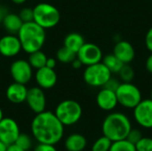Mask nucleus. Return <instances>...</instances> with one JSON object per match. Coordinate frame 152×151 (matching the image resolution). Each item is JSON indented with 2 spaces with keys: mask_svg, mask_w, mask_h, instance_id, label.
I'll list each match as a JSON object with an SVG mask.
<instances>
[{
  "mask_svg": "<svg viewBox=\"0 0 152 151\" xmlns=\"http://www.w3.org/2000/svg\"><path fill=\"white\" fill-rule=\"evenodd\" d=\"M31 133L39 143L55 145L59 143L64 134V125L54 112L43 111L36 114L31 122Z\"/></svg>",
  "mask_w": 152,
  "mask_h": 151,
  "instance_id": "obj_1",
  "label": "nucleus"
},
{
  "mask_svg": "<svg viewBox=\"0 0 152 151\" xmlns=\"http://www.w3.org/2000/svg\"><path fill=\"white\" fill-rule=\"evenodd\" d=\"M22 51L27 53L41 50L45 42V29L37 24L34 20L23 22L17 33Z\"/></svg>",
  "mask_w": 152,
  "mask_h": 151,
  "instance_id": "obj_2",
  "label": "nucleus"
},
{
  "mask_svg": "<svg viewBox=\"0 0 152 151\" xmlns=\"http://www.w3.org/2000/svg\"><path fill=\"white\" fill-rule=\"evenodd\" d=\"M132 129V124L129 117L121 112H112L103 120L102 130L104 136L112 142L125 140Z\"/></svg>",
  "mask_w": 152,
  "mask_h": 151,
  "instance_id": "obj_3",
  "label": "nucleus"
},
{
  "mask_svg": "<svg viewBox=\"0 0 152 151\" xmlns=\"http://www.w3.org/2000/svg\"><path fill=\"white\" fill-rule=\"evenodd\" d=\"M54 114L64 126H70L81 119L83 109L77 101L64 100L57 105Z\"/></svg>",
  "mask_w": 152,
  "mask_h": 151,
  "instance_id": "obj_4",
  "label": "nucleus"
},
{
  "mask_svg": "<svg viewBox=\"0 0 152 151\" xmlns=\"http://www.w3.org/2000/svg\"><path fill=\"white\" fill-rule=\"evenodd\" d=\"M34 21L45 29L55 27L61 19L59 10L48 3H39L33 8Z\"/></svg>",
  "mask_w": 152,
  "mask_h": 151,
  "instance_id": "obj_5",
  "label": "nucleus"
},
{
  "mask_svg": "<svg viewBox=\"0 0 152 151\" xmlns=\"http://www.w3.org/2000/svg\"><path fill=\"white\" fill-rule=\"evenodd\" d=\"M116 95L118 104L129 109H134L142 100L141 90L132 82H121L116 90Z\"/></svg>",
  "mask_w": 152,
  "mask_h": 151,
  "instance_id": "obj_6",
  "label": "nucleus"
},
{
  "mask_svg": "<svg viewBox=\"0 0 152 151\" xmlns=\"http://www.w3.org/2000/svg\"><path fill=\"white\" fill-rule=\"evenodd\" d=\"M111 77V72L102 61L86 66L83 73L84 81L92 87H103Z\"/></svg>",
  "mask_w": 152,
  "mask_h": 151,
  "instance_id": "obj_7",
  "label": "nucleus"
},
{
  "mask_svg": "<svg viewBox=\"0 0 152 151\" xmlns=\"http://www.w3.org/2000/svg\"><path fill=\"white\" fill-rule=\"evenodd\" d=\"M10 74L13 82L27 85L33 77V68L26 60H16L10 66Z\"/></svg>",
  "mask_w": 152,
  "mask_h": 151,
  "instance_id": "obj_8",
  "label": "nucleus"
},
{
  "mask_svg": "<svg viewBox=\"0 0 152 151\" xmlns=\"http://www.w3.org/2000/svg\"><path fill=\"white\" fill-rule=\"evenodd\" d=\"M77 58L85 66L101 62L103 58L102 49L95 44L85 43L77 53Z\"/></svg>",
  "mask_w": 152,
  "mask_h": 151,
  "instance_id": "obj_9",
  "label": "nucleus"
},
{
  "mask_svg": "<svg viewBox=\"0 0 152 151\" xmlns=\"http://www.w3.org/2000/svg\"><path fill=\"white\" fill-rule=\"evenodd\" d=\"M134 118L143 128H152V100H142L134 109Z\"/></svg>",
  "mask_w": 152,
  "mask_h": 151,
  "instance_id": "obj_10",
  "label": "nucleus"
},
{
  "mask_svg": "<svg viewBox=\"0 0 152 151\" xmlns=\"http://www.w3.org/2000/svg\"><path fill=\"white\" fill-rule=\"evenodd\" d=\"M20 127L17 122L11 117H3L0 121V141L5 145L13 144L20 135Z\"/></svg>",
  "mask_w": 152,
  "mask_h": 151,
  "instance_id": "obj_11",
  "label": "nucleus"
},
{
  "mask_svg": "<svg viewBox=\"0 0 152 151\" xmlns=\"http://www.w3.org/2000/svg\"><path fill=\"white\" fill-rule=\"evenodd\" d=\"M26 102L28 108L35 113L38 114L45 110L46 98L44 93V89L39 86H34L28 90Z\"/></svg>",
  "mask_w": 152,
  "mask_h": 151,
  "instance_id": "obj_12",
  "label": "nucleus"
},
{
  "mask_svg": "<svg viewBox=\"0 0 152 151\" xmlns=\"http://www.w3.org/2000/svg\"><path fill=\"white\" fill-rule=\"evenodd\" d=\"M21 50L20 39L15 34H8L0 38V54L4 57H14L18 55Z\"/></svg>",
  "mask_w": 152,
  "mask_h": 151,
  "instance_id": "obj_13",
  "label": "nucleus"
},
{
  "mask_svg": "<svg viewBox=\"0 0 152 151\" xmlns=\"http://www.w3.org/2000/svg\"><path fill=\"white\" fill-rule=\"evenodd\" d=\"M124 64H130L135 58V50L133 44L126 40H118L115 43L112 53Z\"/></svg>",
  "mask_w": 152,
  "mask_h": 151,
  "instance_id": "obj_14",
  "label": "nucleus"
},
{
  "mask_svg": "<svg viewBox=\"0 0 152 151\" xmlns=\"http://www.w3.org/2000/svg\"><path fill=\"white\" fill-rule=\"evenodd\" d=\"M96 104L104 111H112L118 105L116 92L102 87L96 95Z\"/></svg>",
  "mask_w": 152,
  "mask_h": 151,
  "instance_id": "obj_15",
  "label": "nucleus"
},
{
  "mask_svg": "<svg viewBox=\"0 0 152 151\" xmlns=\"http://www.w3.org/2000/svg\"><path fill=\"white\" fill-rule=\"evenodd\" d=\"M35 78L37 85L42 89L53 88L58 80L54 69H50L46 66L37 69Z\"/></svg>",
  "mask_w": 152,
  "mask_h": 151,
  "instance_id": "obj_16",
  "label": "nucleus"
},
{
  "mask_svg": "<svg viewBox=\"0 0 152 151\" xmlns=\"http://www.w3.org/2000/svg\"><path fill=\"white\" fill-rule=\"evenodd\" d=\"M28 88L26 85L13 82L11 84L5 92L7 100L13 104H20L26 101V97L28 93Z\"/></svg>",
  "mask_w": 152,
  "mask_h": 151,
  "instance_id": "obj_17",
  "label": "nucleus"
},
{
  "mask_svg": "<svg viewBox=\"0 0 152 151\" xmlns=\"http://www.w3.org/2000/svg\"><path fill=\"white\" fill-rule=\"evenodd\" d=\"M86 145V138L80 133H72L69 135L64 142L65 149L68 151H83Z\"/></svg>",
  "mask_w": 152,
  "mask_h": 151,
  "instance_id": "obj_18",
  "label": "nucleus"
},
{
  "mask_svg": "<svg viewBox=\"0 0 152 151\" xmlns=\"http://www.w3.org/2000/svg\"><path fill=\"white\" fill-rule=\"evenodd\" d=\"M2 23L6 31H8L10 34H17L23 24V21L20 18L19 14L9 12L5 13Z\"/></svg>",
  "mask_w": 152,
  "mask_h": 151,
  "instance_id": "obj_19",
  "label": "nucleus"
},
{
  "mask_svg": "<svg viewBox=\"0 0 152 151\" xmlns=\"http://www.w3.org/2000/svg\"><path fill=\"white\" fill-rule=\"evenodd\" d=\"M86 43L84 36L77 32H72L68 34L63 41V46L71 50L74 53H77L82 45Z\"/></svg>",
  "mask_w": 152,
  "mask_h": 151,
  "instance_id": "obj_20",
  "label": "nucleus"
},
{
  "mask_svg": "<svg viewBox=\"0 0 152 151\" xmlns=\"http://www.w3.org/2000/svg\"><path fill=\"white\" fill-rule=\"evenodd\" d=\"M102 62L109 69L112 75H118L122 66L124 65V63L119 59H118L113 53H110L103 56Z\"/></svg>",
  "mask_w": 152,
  "mask_h": 151,
  "instance_id": "obj_21",
  "label": "nucleus"
},
{
  "mask_svg": "<svg viewBox=\"0 0 152 151\" xmlns=\"http://www.w3.org/2000/svg\"><path fill=\"white\" fill-rule=\"evenodd\" d=\"M46 60H47V56L41 50L28 53V61L33 69H38L40 68L45 67L46 63Z\"/></svg>",
  "mask_w": 152,
  "mask_h": 151,
  "instance_id": "obj_22",
  "label": "nucleus"
},
{
  "mask_svg": "<svg viewBox=\"0 0 152 151\" xmlns=\"http://www.w3.org/2000/svg\"><path fill=\"white\" fill-rule=\"evenodd\" d=\"M77 58V53L65 46L61 47L56 53V59L61 63H71Z\"/></svg>",
  "mask_w": 152,
  "mask_h": 151,
  "instance_id": "obj_23",
  "label": "nucleus"
},
{
  "mask_svg": "<svg viewBox=\"0 0 152 151\" xmlns=\"http://www.w3.org/2000/svg\"><path fill=\"white\" fill-rule=\"evenodd\" d=\"M109 151H136V149L134 144L125 139L113 142Z\"/></svg>",
  "mask_w": 152,
  "mask_h": 151,
  "instance_id": "obj_24",
  "label": "nucleus"
},
{
  "mask_svg": "<svg viewBox=\"0 0 152 151\" xmlns=\"http://www.w3.org/2000/svg\"><path fill=\"white\" fill-rule=\"evenodd\" d=\"M134 69L130 64H124L118 75L121 82H132L134 78Z\"/></svg>",
  "mask_w": 152,
  "mask_h": 151,
  "instance_id": "obj_25",
  "label": "nucleus"
},
{
  "mask_svg": "<svg viewBox=\"0 0 152 151\" xmlns=\"http://www.w3.org/2000/svg\"><path fill=\"white\" fill-rule=\"evenodd\" d=\"M111 144L112 142L106 136L102 135L94 142L92 146V151H109Z\"/></svg>",
  "mask_w": 152,
  "mask_h": 151,
  "instance_id": "obj_26",
  "label": "nucleus"
},
{
  "mask_svg": "<svg viewBox=\"0 0 152 151\" xmlns=\"http://www.w3.org/2000/svg\"><path fill=\"white\" fill-rule=\"evenodd\" d=\"M14 143L20 148H21L22 150L27 151L30 150L32 147V139L28 134L20 133Z\"/></svg>",
  "mask_w": 152,
  "mask_h": 151,
  "instance_id": "obj_27",
  "label": "nucleus"
},
{
  "mask_svg": "<svg viewBox=\"0 0 152 151\" xmlns=\"http://www.w3.org/2000/svg\"><path fill=\"white\" fill-rule=\"evenodd\" d=\"M136 151H152V138L142 137L136 144Z\"/></svg>",
  "mask_w": 152,
  "mask_h": 151,
  "instance_id": "obj_28",
  "label": "nucleus"
},
{
  "mask_svg": "<svg viewBox=\"0 0 152 151\" xmlns=\"http://www.w3.org/2000/svg\"><path fill=\"white\" fill-rule=\"evenodd\" d=\"M19 16L23 22H29L34 20V12H33V8L29 7H25L20 10L19 12Z\"/></svg>",
  "mask_w": 152,
  "mask_h": 151,
  "instance_id": "obj_29",
  "label": "nucleus"
},
{
  "mask_svg": "<svg viewBox=\"0 0 152 151\" xmlns=\"http://www.w3.org/2000/svg\"><path fill=\"white\" fill-rule=\"evenodd\" d=\"M142 137L143 136H142V133H141L140 130H138V129H133L132 128L130 130V132L128 133L126 140H127L128 142H130L131 143H133V144L135 145Z\"/></svg>",
  "mask_w": 152,
  "mask_h": 151,
  "instance_id": "obj_30",
  "label": "nucleus"
},
{
  "mask_svg": "<svg viewBox=\"0 0 152 151\" xmlns=\"http://www.w3.org/2000/svg\"><path fill=\"white\" fill-rule=\"evenodd\" d=\"M120 83H121L120 80L117 79L116 77H111L107 81V83L104 85L103 87H104V88H107V89H110V90H111V91L116 92V90L118 89V85H120Z\"/></svg>",
  "mask_w": 152,
  "mask_h": 151,
  "instance_id": "obj_31",
  "label": "nucleus"
},
{
  "mask_svg": "<svg viewBox=\"0 0 152 151\" xmlns=\"http://www.w3.org/2000/svg\"><path fill=\"white\" fill-rule=\"evenodd\" d=\"M33 151H58L55 148V145L47 144V143H39L34 148Z\"/></svg>",
  "mask_w": 152,
  "mask_h": 151,
  "instance_id": "obj_32",
  "label": "nucleus"
},
{
  "mask_svg": "<svg viewBox=\"0 0 152 151\" xmlns=\"http://www.w3.org/2000/svg\"><path fill=\"white\" fill-rule=\"evenodd\" d=\"M145 45L150 53H152V27H151L145 36Z\"/></svg>",
  "mask_w": 152,
  "mask_h": 151,
  "instance_id": "obj_33",
  "label": "nucleus"
},
{
  "mask_svg": "<svg viewBox=\"0 0 152 151\" xmlns=\"http://www.w3.org/2000/svg\"><path fill=\"white\" fill-rule=\"evenodd\" d=\"M145 68L150 74H152V53H151V54L145 61Z\"/></svg>",
  "mask_w": 152,
  "mask_h": 151,
  "instance_id": "obj_34",
  "label": "nucleus"
},
{
  "mask_svg": "<svg viewBox=\"0 0 152 151\" xmlns=\"http://www.w3.org/2000/svg\"><path fill=\"white\" fill-rule=\"evenodd\" d=\"M56 64H57V59H55V58H48L47 57L46 63H45L46 67H48L50 69H54L56 67Z\"/></svg>",
  "mask_w": 152,
  "mask_h": 151,
  "instance_id": "obj_35",
  "label": "nucleus"
},
{
  "mask_svg": "<svg viewBox=\"0 0 152 151\" xmlns=\"http://www.w3.org/2000/svg\"><path fill=\"white\" fill-rule=\"evenodd\" d=\"M6 151H25L24 150H22L21 148H20L19 146H17L15 143L8 145L7 146V150Z\"/></svg>",
  "mask_w": 152,
  "mask_h": 151,
  "instance_id": "obj_36",
  "label": "nucleus"
},
{
  "mask_svg": "<svg viewBox=\"0 0 152 151\" xmlns=\"http://www.w3.org/2000/svg\"><path fill=\"white\" fill-rule=\"evenodd\" d=\"M71 66H72L75 69H80V68L83 66V64H82V62H81L77 58H76V59L71 62Z\"/></svg>",
  "mask_w": 152,
  "mask_h": 151,
  "instance_id": "obj_37",
  "label": "nucleus"
},
{
  "mask_svg": "<svg viewBox=\"0 0 152 151\" xmlns=\"http://www.w3.org/2000/svg\"><path fill=\"white\" fill-rule=\"evenodd\" d=\"M7 150V145H5L4 142L0 141V151H6Z\"/></svg>",
  "mask_w": 152,
  "mask_h": 151,
  "instance_id": "obj_38",
  "label": "nucleus"
},
{
  "mask_svg": "<svg viewBox=\"0 0 152 151\" xmlns=\"http://www.w3.org/2000/svg\"><path fill=\"white\" fill-rule=\"evenodd\" d=\"M4 15H5V12H4V9H3L2 7H0V21L3 20Z\"/></svg>",
  "mask_w": 152,
  "mask_h": 151,
  "instance_id": "obj_39",
  "label": "nucleus"
},
{
  "mask_svg": "<svg viewBox=\"0 0 152 151\" xmlns=\"http://www.w3.org/2000/svg\"><path fill=\"white\" fill-rule=\"evenodd\" d=\"M12 3H14V4H24L27 0H11Z\"/></svg>",
  "mask_w": 152,
  "mask_h": 151,
  "instance_id": "obj_40",
  "label": "nucleus"
},
{
  "mask_svg": "<svg viewBox=\"0 0 152 151\" xmlns=\"http://www.w3.org/2000/svg\"><path fill=\"white\" fill-rule=\"evenodd\" d=\"M3 117H4V113H3V110H2V109L0 108V121L3 119Z\"/></svg>",
  "mask_w": 152,
  "mask_h": 151,
  "instance_id": "obj_41",
  "label": "nucleus"
},
{
  "mask_svg": "<svg viewBox=\"0 0 152 151\" xmlns=\"http://www.w3.org/2000/svg\"><path fill=\"white\" fill-rule=\"evenodd\" d=\"M150 99H151L152 100V90H151V98Z\"/></svg>",
  "mask_w": 152,
  "mask_h": 151,
  "instance_id": "obj_42",
  "label": "nucleus"
}]
</instances>
